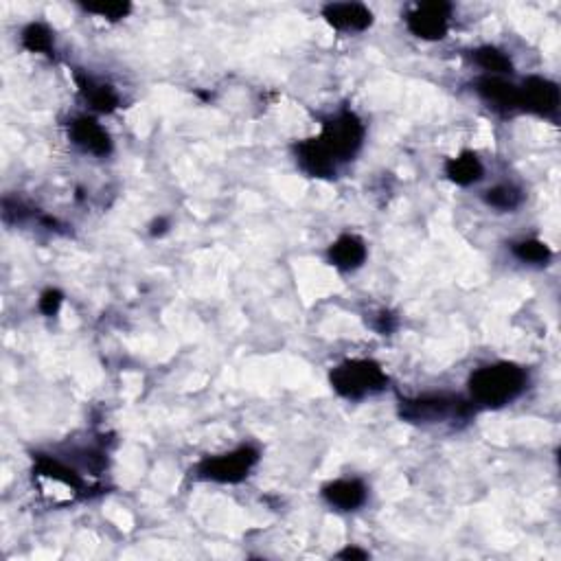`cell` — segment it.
I'll use <instances>...</instances> for the list:
<instances>
[{
	"instance_id": "obj_9",
	"label": "cell",
	"mask_w": 561,
	"mask_h": 561,
	"mask_svg": "<svg viewBox=\"0 0 561 561\" xmlns=\"http://www.w3.org/2000/svg\"><path fill=\"white\" fill-rule=\"evenodd\" d=\"M294 158L296 165L307 174L309 178H320V180H331L338 174V160L331 156V152L325 147V143L312 136V139H303L294 145Z\"/></svg>"
},
{
	"instance_id": "obj_24",
	"label": "cell",
	"mask_w": 561,
	"mask_h": 561,
	"mask_svg": "<svg viewBox=\"0 0 561 561\" xmlns=\"http://www.w3.org/2000/svg\"><path fill=\"white\" fill-rule=\"evenodd\" d=\"M338 557L340 559H369V553L360 551V548H356V546H347L345 551L338 553Z\"/></svg>"
},
{
	"instance_id": "obj_5",
	"label": "cell",
	"mask_w": 561,
	"mask_h": 561,
	"mask_svg": "<svg viewBox=\"0 0 561 561\" xmlns=\"http://www.w3.org/2000/svg\"><path fill=\"white\" fill-rule=\"evenodd\" d=\"M318 139L325 143L331 156L338 160V165L349 163L360 154L364 145V121L353 110H340L323 121V130H320Z\"/></svg>"
},
{
	"instance_id": "obj_4",
	"label": "cell",
	"mask_w": 561,
	"mask_h": 561,
	"mask_svg": "<svg viewBox=\"0 0 561 561\" xmlns=\"http://www.w3.org/2000/svg\"><path fill=\"white\" fill-rule=\"evenodd\" d=\"M261 459V452L255 445H239V448L206 456L196 465V478L206 480V483H217V485H237L242 483L253 472L255 465Z\"/></svg>"
},
{
	"instance_id": "obj_11",
	"label": "cell",
	"mask_w": 561,
	"mask_h": 561,
	"mask_svg": "<svg viewBox=\"0 0 561 561\" xmlns=\"http://www.w3.org/2000/svg\"><path fill=\"white\" fill-rule=\"evenodd\" d=\"M320 496L336 511L351 513L366 505V500H369V487H366L364 480L360 478H338L327 483L323 491H320Z\"/></svg>"
},
{
	"instance_id": "obj_2",
	"label": "cell",
	"mask_w": 561,
	"mask_h": 561,
	"mask_svg": "<svg viewBox=\"0 0 561 561\" xmlns=\"http://www.w3.org/2000/svg\"><path fill=\"white\" fill-rule=\"evenodd\" d=\"M476 412L472 399L450 393H426L417 397L399 399V417L419 426H434V423L467 421Z\"/></svg>"
},
{
	"instance_id": "obj_14",
	"label": "cell",
	"mask_w": 561,
	"mask_h": 561,
	"mask_svg": "<svg viewBox=\"0 0 561 561\" xmlns=\"http://www.w3.org/2000/svg\"><path fill=\"white\" fill-rule=\"evenodd\" d=\"M75 82L79 86V93H82L88 106L95 112L110 114L119 108V103H121L119 93L110 84H103V82H99V79L90 77L86 73H79V71L75 73Z\"/></svg>"
},
{
	"instance_id": "obj_6",
	"label": "cell",
	"mask_w": 561,
	"mask_h": 561,
	"mask_svg": "<svg viewBox=\"0 0 561 561\" xmlns=\"http://www.w3.org/2000/svg\"><path fill=\"white\" fill-rule=\"evenodd\" d=\"M452 20V5L450 3H423L417 5L406 16V27L412 36L426 42H439L448 38Z\"/></svg>"
},
{
	"instance_id": "obj_21",
	"label": "cell",
	"mask_w": 561,
	"mask_h": 561,
	"mask_svg": "<svg viewBox=\"0 0 561 561\" xmlns=\"http://www.w3.org/2000/svg\"><path fill=\"white\" fill-rule=\"evenodd\" d=\"M64 303V294L60 290H55V288H49V290H44L40 294V301H38V307H40V312L47 316V318H53L57 316V312H60V307Z\"/></svg>"
},
{
	"instance_id": "obj_13",
	"label": "cell",
	"mask_w": 561,
	"mask_h": 561,
	"mask_svg": "<svg viewBox=\"0 0 561 561\" xmlns=\"http://www.w3.org/2000/svg\"><path fill=\"white\" fill-rule=\"evenodd\" d=\"M366 257H369V246H366L360 235L353 233L340 235L327 250V261L342 272H353L362 268Z\"/></svg>"
},
{
	"instance_id": "obj_8",
	"label": "cell",
	"mask_w": 561,
	"mask_h": 561,
	"mask_svg": "<svg viewBox=\"0 0 561 561\" xmlns=\"http://www.w3.org/2000/svg\"><path fill=\"white\" fill-rule=\"evenodd\" d=\"M68 139H71V143L77 145L82 152L97 158H106L114 150L112 136L108 134V130L103 128L95 117H88V114L75 117L71 123H68Z\"/></svg>"
},
{
	"instance_id": "obj_7",
	"label": "cell",
	"mask_w": 561,
	"mask_h": 561,
	"mask_svg": "<svg viewBox=\"0 0 561 561\" xmlns=\"http://www.w3.org/2000/svg\"><path fill=\"white\" fill-rule=\"evenodd\" d=\"M520 93V110L537 114V117H555L559 112V86L553 79H546L540 75L526 77L522 86L518 88Z\"/></svg>"
},
{
	"instance_id": "obj_10",
	"label": "cell",
	"mask_w": 561,
	"mask_h": 561,
	"mask_svg": "<svg viewBox=\"0 0 561 561\" xmlns=\"http://www.w3.org/2000/svg\"><path fill=\"white\" fill-rule=\"evenodd\" d=\"M474 90L491 110H496L500 114L520 112L518 86L511 84L507 77L480 75L474 79Z\"/></svg>"
},
{
	"instance_id": "obj_1",
	"label": "cell",
	"mask_w": 561,
	"mask_h": 561,
	"mask_svg": "<svg viewBox=\"0 0 561 561\" xmlns=\"http://www.w3.org/2000/svg\"><path fill=\"white\" fill-rule=\"evenodd\" d=\"M474 406L502 408L529 388V373L515 362H494L476 369L467 380Z\"/></svg>"
},
{
	"instance_id": "obj_17",
	"label": "cell",
	"mask_w": 561,
	"mask_h": 561,
	"mask_svg": "<svg viewBox=\"0 0 561 561\" xmlns=\"http://www.w3.org/2000/svg\"><path fill=\"white\" fill-rule=\"evenodd\" d=\"M20 42L29 53H36V55L55 53V33L51 31L49 25H44V22H29L20 33Z\"/></svg>"
},
{
	"instance_id": "obj_18",
	"label": "cell",
	"mask_w": 561,
	"mask_h": 561,
	"mask_svg": "<svg viewBox=\"0 0 561 561\" xmlns=\"http://www.w3.org/2000/svg\"><path fill=\"white\" fill-rule=\"evenodd\" d=\"M483 200H485V204L489 206V209H496L500 213H513V211H518L520 206H522L524 193H522L520 187H515V185H509V182H505V185L489 187L483 193Z\"/></svg>"
},
{
	"instance_id": "obj_16",
	"label": "cell",
	"mask_w": 561,
	"mask_h": 561,
	"mask_svg": "<svg viewBox=\"0 0 561 561\" xmlns=\"http://www.w3.org/2000/svg\"><path fill=\"white\" fill-rule=\"evenodd\" d=\"M472 60L476 62V66L483 68V75H498V77H509L513 73V62L511 57L498 49L491 47V44H485V47H478L472 51Z\"/></svg>"
},
{
	"instance_id": "obj_19",
	"label": "cell",
	"mask_w": 561,
	"mask_h": 561,
	"mask_svg": "<svg viewBox=\"0 0 561 561\" xmlns=\"http://www.w3.org/2000/svg\"><path fill=\"white\" fill-rule=\"evenodd\" d=\"M511 253L518 257L522 263H531V266H548L553 259V250L542 239H522L511 246Z\"/></svg>"
},
{
	"instance_id": "obj_15",
	"label": "cell",
	"mask_w": 561,
	"mask_h": 561,
	"mask_svg": "<svg viewBox=\"0 0 561 561\" xmlns=\"http://www.w3.org/2000/svg\"><path fill=\"white\" fill-rule=\"evenodd\" d=\"M443 169H445V176H448V180L459 187L478 185V182L485 178L483 160L478 158L476 152H469V150L445 160Z\"/></svg>"
},
{
	"instance_id": "obj_3",
	"label": "cell",
	"mask_w": 561,
	"mask_h": 561,
	"mask_svg": "<svg viewBox=\"0 0 561 561\" xmlns=\"http://www.w3.org/2000/svg\"><path fill=\"white\" fill-rule=\"evenodd\" d=\"M329 384L340 397L360 402V399L386 391L388 375L375 360L356 358L340 362L336 369H331Z\"/></svg>"
},
{
	"instance_id": "obj_20",
	"label": "cell",
	"mask_w": 561,
	"mask_h": 561,
	"mask_svg": "<svg viewBox=\"0 0 561 561\" xmlns=\"http://www.w3.org/2000/svg\"><path fill=\"white\" fill-rule=\"evenodd\" d=\"M88 14H95L99 18H106L110 22H119L130 16L132 5L130 3H97V5H82Z\"/></svg>"
},
{
	"instance_id": "obj_12",
	"label": "cell",
	"mask_w": 561,
	"mask_h": 561,
	"mask_svg": "<svg viewBox=\"0 0 561 561\" xmlns=\"http://www.w3.org/2000/svg\"><path fill=\"white\" fill-rule=\"evenodd\" d=\"M323 18L342 33H362L373 25V11L362 3H329L323 7Z\"/></svg>"
},
{
	"instance_id": "obj_23",
	"label": "cell",
	"mask_w": 561,
	"mask_h": 561,
	"mask_svg": "<svg viewBox=\"0 0 561 561\" xmlns=\"http://www.w3.org/2000/svg\"><path fill=\"white\" fill-rule=\"evenodd\" d=\"M169 226H171V222L167 220V217H158V220L152 222L150 233H152V237H163L169 231Z\"/></svg>"
},
{
	"instance_id": "obj_22",
	"label": "cell",
	"mask_w": 561,
	"mask_h": 561,
	"mask_svg": "<svg viewBox=\"0 0 561 561\" xmlns=\"http://www.w3.org/2000/svg\"><path fill=\"white\" fill-rule=\"evenodd\" d=\"M373 329L377 331V334H382V336L393 334V331L397 329V318L391 312H386V309H382V312H377V316H375Z\"/></svg>"
}]
</instances>
